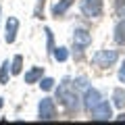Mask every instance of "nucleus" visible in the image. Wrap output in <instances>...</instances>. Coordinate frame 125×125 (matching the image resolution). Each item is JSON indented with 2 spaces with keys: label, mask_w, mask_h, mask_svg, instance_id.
Returning a JSON list of instances; mask_svg holds the SVG:
<instances>
[{
  "label": "nucleus",
  "mask_w": 125,
  "mask_h": 125,
  "mask_svg": "<svg viewBox=\"0 0 125 125\" xmlns=\"http://www.w3.org/2000/svg\"><path fill=\"white\" fill-rule=\"evenodd\" d=\"M56 96L58 100H62V104L69 108V111H77L79 108V96L75 94V90H71V85L67 81H62L56 90Z\"/></svg>",
  "instance_id": "nucleus-1"
},
{
  "label": "nucleus",
  "mask_w": 125,
  "mask_h": 125,
  "mask_svg": "<svg viewBox=\"0 0 125 125\" xmlns=\"http://www.w3.org/2000/svg\"><path fill=\"white\" fill-rule=\"evenodd\" d=\"M117 58H119V52L117 50H100V52H96L92 56V62L96 65V67H111L113 62H117Z\"/></svg>",
  "instance_id": "nucleus-2"
},
{
  "label": "nucleus",
  "mask_w": 125,
  "mask_h": 125,
  "mask_svg": "<svg viewBox=\"0 0 125 125\" xmlns=\"http://www.w3.org/2000/svg\"><path fill=\"white\" fill-rule=\"evenodd\" d=\"M79 9L85 17L90 19H96L102 15V0H81L79 2Z\"/></svg>",
  "instance_id": "nucleus-3"
},
{
  "label": "nucleus",
  "mask_w": 125,
  "mask_h": 125,
  "mask_svg": "<svg viewBox=\"0 0 125 125\" xmlns=\"http://www.w3.org/2000/svg\"><path fill=\"white\" fill-rule=\"evenodd\" d=\"M90 113H92V119H96V121H106V119L113 117V108H111V104L106 100H100Z\"/></svg>",
  "instance_id": "nucleus-4"
},
{
  "label": "nucleus",
  "mask_w": 125,
  "mask_h": 125,
  "mask_svg": "<svg viewBox=\"0 0 125 125\" xmlns=\"http://www.w3.org/2000/svg\"><path fill=\"white\" fill-rule=\"evenodd\" d=\"M38 113H40V119L42 121H50L56 117V108H54L52 98H42L40 100V106H38Z\"/></svg>",
  "instance_id": "nucleus-5"
},
{
  "label": "nucleus",
  "mask_w": 125,
  "mask_h": 125,
  "mask_svg": "<svg viewBox=\"0 0 125 125\" xmlns=\"http://www.w3.org/2000/svg\"><path fill=\"white\" fill-rule=\"evenodd\" d=\"M73 44H75V48L79 50H83V48H88L90 44H92V36H90V31L88 29H75L73 31Z\"/></svg>",
  "instance_id": "nucleus-6"
},
{
  "label": "nucleus",
  "mask_w": 125,
  "mask_h": 125,
  "mask_svg": "<svg viewBox=\"0 0 125 125\" xmlns=\"http://www.w3.org/2000/svg\"><path fill=\"white\" fill-rule=\"evenodd\" d=\"M100 94H98V90H94V88H85V94H83V106L88 108V111H92L96 104L100 102Z\"/></svg>",
  "instance_id": "nucleus-7"
},
{
  "label": "nucleus",
  "mask_w": 125,
  "mask_h": 125,
  "mask_svg": "<svg viewBox=\"0 0 125 125\" xmlns=\"http://www.w3.org/2000/svg\"><path fill=\"white\" fill-rule=\"evenodd\" d=\"M17 29H19V21L15 17H9V21H6V33H4V40L9 42V44L15 42V38H17Z\"/></svg>",
  "instance_id": "nucleus-8"
},
{
  "label": "nucleus",
  "mask_w": 125,
  "mask_h": 125,
  "mask_svg": "<svg viewBox=\"0 0 125 125\" xmlns=\"http://www.w3.org/2000/svg\"><path fill=\"white\" fill-rule=\"evenodd\" d=\"M71 2H73V0H61V2H56V4L52 6V15H54V17L65 15V13H67V9L71 6Z\"/></svg>",
  "instance_id": "nucleus-9"
},
{
  "label": "nucleus",
  "mask_w": 125,
  "mask_h": 125,
  "mask_svg": "<svg viewBox=\"0 0 125 125\" xmlns=\"http://www.w3.org/2000/svg\"><path fill=\"white\" fill-rule=\"evenodd\" d=\"M38 79H42V67H33L25 73V83H36Z\"/></svg>",
  "instance_id": "nucleus-10"
},
{
  "label": "nucleus",
  "mask_w": 125,
  "mask_h": 125,
  "mask_svg": "<svg viewBox=\"0 0 125 125\" xmlns=\"http://www.w3.org/2000/svg\"><path fill=\"white\" fill-rule=\"evenodd\" d=\"M115 42L117 44H125V19H121V23L115 27Z\"/></svg>",
  "instance_id": "nucleus-11"
},
{
  "label": "nucleus",
  "mask_w": 125,
  "mask_h": 125,
  "mask_svg": "<svg viewBox=\"0 0 125 125\" xmlns=\"http://www.w3.org/2000/svg\"><path fill=\"white\" fill-rule=\"evenodd\" d=\"M9 67H10V65H9V61H4V62H2V67H0V83H9V75L13 73Z\"/></svg>",
  "instance_id": "nucleus-12"
},
{
  "label": "nucleus",
  "mask_w": 125,
  "mask_h": 125,
  "mask_svg": "<svg viewBox=\"0 0 125 125\" xmlns=\"http://www.w3.org/2000/svg\"><path fill=\"white\" fill-rule=\"evenodd\" d=\"M21 65H23V56H21V54H17V56L13 58V65H10V71H13V75L21 73Z\"/></svg>",
  "instance_id": "nucleus-13"
},
{
  "label": "nucleus",
  "mask_w": 125,
  "mask_h": 125,
  "mask_svg": "<svg viewBox=\"0 0 125 125\" xmlns=\"http://www.w3.org/2000/svg\"><path fill=\"white\" fill-rule=\"evenodd\" d=\"M54 58H56L58 62H62V61H67L69 58V52H67V48H54Z\"/></svg>",
  "instance_id": "nucleus-14"
},
{
  "label": "nucleus",
  "mask_w": 125,
  "mask_h": 125,
  "mask_svg": "<svg viewBox=\"0 0 125 125\" xmlns=\"http://www.w3.org/2000/svg\"><path fill=\"white\" fill-rule=\"evenodd\" d=\"M115 13L117 17L125 19V0H115Z\"/></svg>",
  "instance_id": "nucleus-15"
},
{
  "label": "nucleus",
  "mask_w": 125,
  "mask_h": 125,
  "mask_svg": "<svg viewBox=\"0 0 125 125\" xmlns=\"http://www.w3.org/2000/svg\"><path fill=\"white\" fill-rule=\"evenodd\" d=\"M40 88H42V90H52V88H54V79H50V77L40 79Z\"/></svg>",
  "instance_id": "nucleus-16"
},
{
  "label": "nucleus",
  "mask_w": 125,
  "mask_h": 125,
  "mask_svg": "<svg viewBox=\"0 0 125 125\" xmlns=\"http://www.w3.org/2000/svg\"><path fill=\"white\" fill-rule=\"evenodd\" d=\"M46 44H48V52H52V44H54V36H52V31L48 29V27H46Z\"/></svg>",
  "instance_id": "nucleus-17"
},
{
  "label": "nucleus",
  "mask_w": 125,
  "mask_h": 125,
  "mask_svg": "<svg viewBox=\"0 0 125 125\" xmlns=\"http://www.w3.org/2000/svg\"><path fill=\"white\" fill-rule=\"evenodd\" d=\"M115 104L117 106H123V92H121V90L115 92Z\"/></svg>",
  "instance_id": "nucleus-18"
},
{
  "label": "nucleus",
  "mask_w": 125,
  "mask_h": 125,
  "mask_svg": "<svg viewBox=\"0 0 125 125\" xmlns=\"http://www.w3.org/2000/svg\"><path fill=\"white\" fill-rule=\"evenodd\" d=\"M119 79H121V81H125V67L119 71Z\"/></svg>",
  "instance_id": "nucleus-19"
},
{
  "label": "nucleus",
  "mask_w": 125,
  "mask_h": 125,
  "mask_svg": "<svg viewBox=\"0 0 125 125\" xmlns=\"http://www.w3.org/2000/svg\"><path fill=\"white\" fill-rule=\"evenodd\" d=\"M0 108H2V98H0Z\"/></svg>",
  "instance_id": "nucleus-20"
},
{
  "label": "nucleus",
  "mask_w": 125,
  "mask_h": 125,
  "mask_svg": "<svg viewBox=\"0 0 125 125\" xmlns=\"http://www.w3.org/2000/svg\"><path fill=\"white\" fill-rule=\"evenodd\" d=\"M123 67H125V62H123Z\"/></svg>",
  "instance_id": "nucleus-21"
}]
</instances>
